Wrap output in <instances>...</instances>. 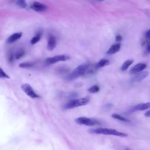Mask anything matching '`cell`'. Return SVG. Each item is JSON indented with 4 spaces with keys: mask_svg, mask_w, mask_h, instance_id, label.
Here are the masks:
<instances>
[{
    "mask_svg": "<svg viewBox=\"0 0 150 150\" xmlns=\"http://www.w3.org/2000/svg\"><path fill=\"white\" fill-rule=\"evenodd\" d=\"M41 36H42V32H39L33 38H32L30 40V43L32 45H35L36 43H38L40 38H41Z\"/></svg>",
    "mask_w": 150,
    "mask_h": 150,
    "instance_id": "obj_15",
    "label": "cell"
},
{
    "mask_svg": "<svg viewBox=\"0 0 150 150\" xmlns=\"http://www.w3.org/2000/svg\"><path fill=\"white\" fill-rule=\"evenodd\" d=\"M146 67V64L143 63H139L135 64L133 67H132L129 71L131 74H137L141 72Z\"/></svg>",
    "mask_w": 150,
    "mask_h": 150,
    "instance_id": "obj_8",
    "label": "cell"
},
{
    "mask_svg": "<svg viewBox=\"0 0 150 150\" xmlns=\"http://www.w3.org/2000/svg\"><path fill=\"white\" fill-rule=\"evenodd\" d=\"M100 90V87L98 86L97 85H94L93 86H91V87H90L88 89V91L90 92V93H97L98 91H99Z\"/></svg>",
    "mask_w": 150,
    "mask_h": 150,
    "instance_id": "obj_19",
    "label": "cell"
},
{
    "mask_svg": "<svg viewBox=\"0 0 150 150\" xmlns=\"http://www.w3.org/2000/svg\"><path fill=\"white\" fill-rule=\"evenodd\" d=\"M148 75V72L147 71H141L140 73H138L136 74L134 76H133L131 79V82H139L144 80L147 76Z\"/></svg>",
    "mask_w": 150,
    "mask_h": 150,
    "instance_id": "obj_9",
    "label": "cell"
},
{
    "mask_svg": "<svg viewBox=\"0 0 150 150\" xmlns=\"http://www.w3.org/2000/svg\"><path fill=\"white\" fill-rule=\"evenodd\" d=\"M75 121L78 124L85 125H87V126H94V125L100 124L99 122L95 119L89 118H87V117H79L75 120Z\"/></svg>",
    "mask_w": 150,
    "mask_h": 150,
    "instance_id": "obj_4",
    "label": "cell"
},
{
    "mask_svg": "<svg viewBox=\"0 0 150 150\" xmlns=\"http://www.w3.org/2000/svg\"><path fill=\"white\" fill-rule=\"evenodd\" d=\"M146 52L147 53H150V38L146 39Z\"/></svg>",
    "mask_w": 150,
    "mask_h": 150,
    "instance_id": "obj_23",
    "label": "cell"
},
{
    "mask_svg": "<svg viewBox=\"0 0 150 150\" xmlns=\"http://www.w3.org/2000/svg\"><path fill=\"white\" fill-rule=\"evenodd\" d=\"M70 59L69 56L65 55V54H61V55H57L53 57H47L45 60V63L47 64H52L56 63L59 62H64Z\"/></svg>",
    "mask_w": 150,
    "mask_h": 150,
    "instance_id": "obj_5",
    "label": "cell"
},
{
    "mask_svg": "<svg viewBox=\"0 0 150 150\" xmlns=\"http://www.w3.org/2000/svg\"><path fill=\"white\" fill-rule=\"evenodd\" d=\"M125 150H130V149H126Z\"/></svg>",
    "mask_w": 150,
    "mask_h": 150,
    "instance_id": "obj_29",
    "label": "cell"
},
{
    "mask_svg": "<svg viewBox=\"0 0 150 150\" xmlns=\"http://www.w3.org/2000/svg\"><path fill=\"white\" fill-rule=\"evenodd\" d=\"M13 59H14V57H13V55L12 54V53H10L8 55V61L9 63H12L13 60Z\"/></svg>",
    "mask_w": 150,
    "mask_h": 150,
    "instance_id": "obj_24",
    "label": "cell"
},
{
    "mask_svg": "<svg viewBox=\"0 0 150 150\" xmlns=\"http://www.w3.org/2000/svg\"><path fill=\"white\" fill-rule=\"evenodd\" d=\"M34 65V63H30V62H26V63H21L19 66L21 68H29L33 67Z\"/></svg>",
    "mask_w": 150,
    "mask_h": 150,
    "instance_id": "obj_20",
    "label": "cell"
},
{
    "mask_svg": "<svg viewBox=\"0 0 150 150\" xmlns=\"http://www.w3.org/2000/svg\"><path fill=\"white\" fill-rule=\"evenodd\" d=\"M121 48L120 43H115L111 45L110 48L107 51V54H113L117 52H118Z\"/></svg>",
    "mask_w": 150,
    "mask_h": 150,
    "instance_id": "obj_12",
    "label": "cell"
},
{
    "mask_svg": "<svg viewBox=\"0 0 150 150\" xmlns=\"http://www.w3.org/2000/svg\"><path fill=\"white\" fill-rule=\"evenodd\" d=\"M16 4L18 6L22 8H25L27 6V3L26 0H16Z\"/></svg>",
    "mask_w": 150,
    "mask_h": 150,
    "instance_id": "obj_18",
    "label": "cell"
},
{
    "mask_svg": "<svg viewBox=\"0 0 150 150\" xmlns=\"http://www.w3.org/2000/svg\"><path fill=\"white\" fill-rule=\"evenodd\" d=\"M150 108V102L145 103H141L139 104L133 108V110L134 111H143Z\"/></svg>",
    "mask_w": 150,
    "mask_h": 150,
    "instance_id": "obj_13",
    "label": "cell"
},
{
    "mask_svg": "<svg viewBox=\"0 0 150 150\" xmlns=\"http://www.w3.org/2000/svg\"><path fill=\"white\" fill-rule=\"evenodd\" d=\"M97 1H104V0H97Z\"/></svg>",
    "mask_w": 150,
    "mask_h": 150,
    "instance_id": "obj_28",
    "label": "cell"
},
{
    "mask_svg": "<svg viewBox=\"0 0 150 150\" xmlns=\"http://www.w3.org/2000/svg\"><path fill=\"white\" fill-rule=\"evenodd\" d=\"M145 38L146 39H149L150 38V29H149L145 33Z\"/></svg>",
    "mask_w": 150,
    "mask_h": 150,
    "instance_id": "obj_26",
    "label": "cell"
},
{
    "mask_svg": "<svg viewBox=\"0 0 150 150\" xmlns=\"http://www.w3.org/2000/svg\"><path fill=\"white\" fill-rule=\"evenodd\" d=\"M22 36V32H16L12 34L8 39H7V43H12L18 39H19Z\"/></svg>",
    "mask_w": 150,
    "mask_h": 150,
    "instance_id": "obj_11",
    "label": "cell"
},
{
    "mask_svg": "<svg viewBox=\"0 0 150 150\" xmlns=\"http://www.w3.org/2000/svg\"><path fill=\"white\" fill-rule=\"evenodd\" d=\"M89 69V64L88 63H83L79 66H77L72 72L70 73L67 77V79L69 80H74L79 77L84 75L88 71Z\"/></svg>",
    "mask_w": 150,
    "mask_h": 150,
    "instance_id": "obj_1",
    "label": "cell"
},
{
    "mask_svg": "<svg viewBox=\"0 0 150 150\" xmlns=\"http://www.w3.org/2000/svg\"><path fill=\"white\" fill-rule=\"evenodd\" d=\"M25 54V50L23 49H20L15 54V59H19L23 57Z\"/></svg>",
    "mask_w": 150,
    "mask_h": 150,
    "instance_id": "obj_21",
    "label": "cell"
},
{
    "mask_svg": "<svg viewBox=\"0 0 150 150\" xmlns=\"http://www.w3.org/2000/svg\"><path fill=\"white\" fill-rule=\"evenodd\" d=\"M21 88H22V91L26 94V95H28L29 97H30L32 98L40 97V96L35 93V91L32 88V87L30 86V85L28 83L23 84L21 86Z\"/></svg>",
    "mask_w": 150,
    "mask_h": 150,
    "instance_id": "obj_6",
    "label": "cell"
},
{
    "mask_svg": "<svg viewBox=\"0 0 150 150\" xmlns=\"http://www.w3.org/2000/svg\"><path fill=\"white\" fill-rule=\"evenodd\" d=\"M30 8L36 12H43L46 10L47 6L39 2H34L31 5Z\"/></svg>",
    "mask_w": 150,
    "mask_h": 150,
    "instance_id": "obj_7",
    "label": "cell"
},
{
    "mask_svg": "<svg viewBox=\"0 0 150 150\" xmlns=\"http://www.w3.org/2000/svg\"><path fill=\"white\" fill-rule=\"evenodd\" d=\"M0 77L1 78H6V79H9L10 78L8 74H6L5 73V72L2 70V68L0 69Z\"/></svg>",
    "mask_w": 150,
    "mask_h": 150,
    "instance_id": "obj_22",
    "label": "cell"
},
{
    "mask_svg": "<svg viewBox=\"0 0 150 150\" xmlns=\"http://www.w3.org/2000/svg\"><path fill=\"white\" fill-rule=\"evenodd\" d=\"M89 101H90V98L88 97H84V98L73 100L68 102L66 104H65V105L64 106V108L65 109H70V108H76L79 106L86 105L89 103Z\"/></svg>",
    "mask_w": 150,
    "mask_h": 150,
    "instance_id": "obj_3",
    "label": "cell"
},
{
    "mask_svg": "<svg viewBox=\"0 0 150 150\" xmlns=\"http://www.w3.org/2000/svg\"><path fill=\"white\" fill-rule=\"evenodd\" d=\"M90 132L97 134H104V135H114V136H118V137H126L128 136L127 134L120 132L117 130H115L114 129L111 128H97V129H93L90 130Z\"/></svg>",
    "mask_w": 150,
    "mask_h": 150,
    "instance_id": "obj_2",
    "label": "cell"
},
{
    "mask_svg": "<svg viewBox=\"0 0 150 150\" xmlns=\"http://www.w3.org/2000/svg\"><path fill=\"white\" fill-rule=\"evenodd\" d=\"M56 46V39L54 36L50 35L49 36L47 47L49 50H53Z\"/></svg>",
    "mask_w": 150,
    "mask_h": 150,
    "instance_id": "obj_10",
    "label": "cell"
},
{
    "mask_svg": "<svg viewBox=\"0 0 150 150\" xmlns=\"http://www.w3.org/2000/svg\"><path fill=\"white\" fill-rule=\"evenodd\" d=\"M133 60L131 59H129V60H127L126 61H125L123 64H122V66H121V71H125L128 69V68L133 63Z\"/></svg>",
    "mask_w": 150,
    "mask_h": 150,
    "instance_id": "obj_14",
    "label": "cell"
},
{
    "mask_svg": "<svg viewBox=\"0 0 150 150\" xmlns=\"http://www.w3.org/2000/svg\"><path fill=\"white\" fill-rule=\"evenodd\" d=\"M108 64H109V61L108 60L105 59H102L97 63L96 67L97 68L103 67H104V66L108 65Z\"/></svg>",
    "mask_w": 150,
    "mask_h": 150,
    "instance_id": "obj_16",
    "label": "cell"
},
{
    "mask_svg": "<svg viewBox=\"0 0 150 150\" xmlns=\"http://www.w3.org/2000/svg\"><path fill=\"white\" fill-rule=\"evenodd\" d=\"M145 117H150V110H149V111H148L147 112H146L145 113Z\"/></svg>",
    "mask_w": 150,
    "mask_h": 150,
    "instance_id": "obj_27",
    "label": "cell"
},
{
    "mask_svg": "<svg viewBox=\"0 0 150 150\" xmlns=\"http://www.w3.org/2000/svg\"><path fill=\"white\" fill-rule=\"evenodd\" d=\"M114 118H115L117 120H118L120 121H123V122H129V120H128L127 118L124 117H122L121 115H120L119 114H112L111 115Z\"/></svg>",
    "mask_w": 150,
    "mask_h": 150,
    "instance_id": "obj_17",
    "label": "cell"
},
{
    "mask_svg": "<svg viewBox=\"0 0 150 150\" xmlns=\"http://www.w3.org/2000/svg\"><path fill=\"white\" fill-rule=\"evenodd\" d=\"M122 38L121 35H116V36H115V40H116L117 41H118V42L121 41V40H122Z\"/></svg>",
    "mask_w": 150,
    "mask_h": 150,
    "instance_id": "obj_25",
    "label": "cell"
}]
</instances>
